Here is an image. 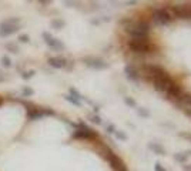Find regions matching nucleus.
I'll return each mask as SVG.
<instances>
[{
    "instance_id": "obj_1",
    "label": "nucleus",
    "mask_w": 191,
    "mask_h": 171,
    "mask_svg": "<svg viewBox=\"0 0 191 171\" xmlns=\"http://www.w3.org/2000/svg\"><path fill=\"white\" fill-rule=\"evenodd\" d=\"M127 47L134 54H153L158 53V47L154 43H151L150 39H128Z\"/></svg>"
},
{
    "instance_id": "obj_2",
    "label": "nucleus",
    "mask_w": 191,
    "mask_h": 171,
    "mask_svg": "<svg viewBox=\"0 0 191 171\" xmlns=\"http://www.w3.org/2000/svg\"><path fill=\"white\" fill-rule=\"evenodd\" d=\"M150 29L151 24L148 20L140 19L134 20L133 24L126 27V31L130 36V39H150Z\"/></svg>"
},
{
    "instance_id": "obj_3",
    "label": "nucleus",
    "mask_w": 191,
    "mask_h": 171,
    "mask_svg": "<svg viewBox=\"0 0 191 171\" xmlns=\"http://www.w3.org/2000/svg\"><path fill=\"white\" fill-rule=\"evenodd\" d=\"M71 137H73L74 140H87V141H96L97 138H99V134H97V131L91 130V128L89 127V126L86 124V123L83 121H79L77 124V128L73 131V134H71Z\"/></svg>"
},
{
    "instance_id": "obj_4",
    "label": "nucleus",
    "mask_w": 191,
    "mask_h": 171,
    "mask_svg": "<svg viewBox=\"0 0 191 171\" xmlns=\"http://www.w3.org/2000/svg\"><path fill=\"white\" fill-rule=\"evenodd\" d=\"M151 84L154 86V88L158 91L160 94H163V96H166V93H167V90H168L171 86H173L176 81L173 80V78L170 77V74L168 73H163V74H160V76H156V77H151L150 80Z\"/></svg>"
},
{
    "instance_id": "obj_5",
    "label": "nucleus",
    "mask_w": 191,
    "mask_h": 171,
    "mask_svg": "<svg viewBox=\"0 0 191 171\" xmlns=\"http://www.w3.org/2000/svg\"><path fill=\"white\" fill-rule=\"evenodd\" d=\"M20 17H7L0 23V37H9L20 30Z\"/></svg>"
},
{
    "instance_id": "obj_6",
    "label": "nucleus",
    "mask_w": 191,
    "mask_h": 171,
    "mask_svg": "<svg viewBox=\"0 0 191 171\" xmlns=\"http://www.w3.org/2000/svg\"><path fill=\"white\" fill-rule=\"evenodd\" d=\"M166 9L173 19L191 20V4H171Z\"/></svg>"
},
{
    "instance_id": "obj_7",
    "label": "nucleus",
    "mask_w": 191,
    "mask_h": 171,
    "mask_svg": "<svg viewBox=\"0 0 191 171\" xmlns=\"http://www.w3.org/2000/svg\"><path fill=\"white\" fill-rule=\"evenodd\" d=\"M151 19L158 26H168L173 23V17L167 12L166 7H160V9H153L151 10Z\"/></svg>"
},
{
    "instance_id": "obj_8",
    "label": "nucleus",
    "mask_w": 191,
    "mask_h": 171,
    "mask_svg": "<svg viewBox=\"0 0 191 171\" xmlns=\"http://www.w3.org/2000/svg\"><path fill=\"white\" fill-rule=\"evenodd\" d=\"M47 115H56L54 110L49 109V107H37L34 106L33 109H29L27 110V117L29 121H36V120H41L43 117H47Z\"/></svg>"
},
{
    "instance_id": "obj_9",
    "label": "nucleus",
    "mask_w": 191,
    "mask_h": 171,
    "mask_svg": "<svg viewBox=\"0 0 191 171\" xmlns=\"http://www.w3.org/2000/svg\"><path fill=\"white\" fill-rule=\"evenodd\" d=\"M41 37H43L44 43H46L50 49L57 50V51H60V50H64V43H63L62 40H59V39L53 37L49 31H43V33H41Z\"/></svg>"
},
{
    "instance_id": "obj_10",
    "label": "nucleus",
    "mask_w": 191,
    "mask_h": 171,
    "mask_svg": "<svg viewBox=\"0 0 191 171\" xmlns=\"http://www.w3.org/2000/svg\"><path fill=\"white\" fill-rule=\"evenodd\" d=\"M83 63L87 66V67L93 68V70H104V68L108 67V64L104 61V60L99 59V57H91V56H87L83 57Z\"/></svg>"
},
{
    "instance_id": "obj_11",
    "label": "nucleus",
    "mask_w": 191,
    "mask_h": 171,
    "mask_svg": "<svg viewBox=\"0 0 191 171\" xmlns=\"http://www.w3.org/2000/svg\"><path fill=\"white\" fill-rule=\"evenodd\" d=\"M124 73H126L127 78H128L130 81H134V83H139V81H140L141 74H140L139 68H137L134 64H131V63L126 64V67H124Z\"/></svg>"
},
{
    "instance_id": "obj_12",
    "label": "nucleus",
    "mask_w": 191,
    "mask_h": 171,
    "mask_svg": "<svg viewBox=\"0 0 191 171\" xmlns=\"http://www.w3.org/2000/svg\"><path fill=\"white\" fill-rule=\"evenodd\" d=\"M47 63H49L50 67L53 68H68V60L66 57L62 56H56V57H49L47 59Z\"/></svg>"
},
{
    "instance_id": "obj_13",
    "label": "nucleus",
    "mask_w": 191,
    "mask_h": 171,
    "mask_svg": "<svg viewBox=\"0 0 191 171\" xmlns=\"http://www.w3.org/2000/svg\"><path fill=\"white\" fill-rule=\"evenodd\" d=\"M107 161H108V164H110V167L113 168L114 171H124L126 170V164H124V161L120 158V157L114 152V154H111L110 157L107 158Z\"/></svg>"
},
{
    "instance_id": "obj_14",
    "label": "nucleus",
    "mask_w": 191,
    "mask_h": 171,
    "mask_svg": "<svg viewBox=\"0 0 191 171\" xmlns=\"http://www.w3.org/2000/svg\"><path fill=\"white\" fill-rule=\"evenodd\" d=\"M148 148L153 150V152H156L158 156H164V154H166V150H164L158 143H150L148 144Z\"/></svg>"
},
{
    "instance_id": "obj_15",
    "label": "nucleus",
    "mask_w": 191,
    "mask_h": 171,
    "mask_svg": "<svg viewBox=\"0 0 191 171\" xmlns=\"http://www.w3.org/2000/svg\"><path fill=\"white\" fill-rule=\"evenodd\" d=\"M50 24H52L53 29H56V30H60V29H63L66 26V22L63 19H53Z\"/></svg>"
},
{
    "instance_id": "obj_16",
    "label": "nucleus",
    "mask_w": 191,
    "mask_h": 171,
    "mask_svg": "<svg viewBox=\"0 0 191 171\" xmlns=\"http://www.w3.org/2000/svg\"><path fill=\"white\" fill-rule=\"evenodd\" d=\"M6 50H7V51H10V53H13V54H17L19 51H20V50H19L17 43H13V41H10V43L6 44Z\"/></svg>"
},
{
    "instance_id": "obj_17",
    "label": "nucleus",
    "mask_w": 191,
    "mask_h": 171,
    "mask_svg": "<svg viewBox=\"0 0 191 171\" xmlns=\"http://www.w3.org/2000/svg\"><path fill=\"white\" fill-rule=\"evenodd\" d=\"M188 158V152H177V154H174V160L178 163H185Z\"/></svg>"
},
{
    "instance_id": "obj_18",
    "label": "nucleus",
    "mask_w": 191,
    "mask_h": 171,
    "mask_svg": "<svg viewBox=\"0 0 191 171\" xmlns=\"http://www.w3.org/2000/svg\"><path fill=\"white\" fill-rule=\"evenodd\" d=\"M0 64L3 66V67L9 68V67H12V66H13V61H12V59H10L9 56H3L2 59H0Z\"/></svg>"
},
{
    "instance_id": "obj_19",
    "label": "nucleus",
    "mask_w": 191,
    "mask_h": 171,
    "mask_svg": "<svg viewBox=\"0 0 191 171\" xmlns=\"http://www.w3.org/2000/svg\"><path fill=\"white\" fill-rule=\"evenodd\" d=\"M68 91H70V96H71V97H74V99L80 100V101L84 99V97H83V94H81V93H79V91L76 90V88H74V87H70V88H68Z\"/></svg>"
},
{
    "instance_id": "obj_20",
    "label": "nucleus",
    "mask_w": 191,
    "mask_h": 171,
    "mask_svg": "<svg viewBox=\"0 0 191 171\" xmlns=\"http://www.w3.org/2000/svg\"><path fill=\"white\" fill-rule=\"evenodd\" d=\"M64 99L67 100L68 103H71L73 106H77V107H80V106H81V101H80V100H77V99H74V97H71L70 94H67V96H64Z\"/></svg>"
},
{
    "instance_id": "obj_21",
    "label": "nucleus",
    "mask_w": 191,
    "mask_h": 171,
    "mask_svg": "<svg viewBox=\"0 0 191 171\" xmlns=\"http://www.w3.org/2000/svg\"><path fill=\"white\" fill-rule=\"evenodd\" d=\"M114 136H116V138L120 140V141H126L127 140V134L124 133V131H121V130H116V131H114Z\"/></svg>"
},
{
    "instance_id": "obj_22",
    "label": "nucleus",
    "mask_w": 191,
    "mask_h": 171,
    "mask_svg": "<svg viewBox=\"0 0 191 171\" xmlns=\"http://www.w3.org/2000/svg\"><path fill=\"white\" fill-rule=\"evenodd\" d=\"M22 94H23V97H31L34 94V90L27 87V86H25V87L22 88Z\"/></svg>"
},
{
    "instance_id": "obj_23",
    "label": "nucleus",
    "mask_w": 191,
    "mask_h": 171,
    "mask_svg": "<svg viewBox=\"0 0 191 171\" xmlns=\"http://www.w3.org/2000/svg\"><path fill=\"white\" fill-rule=\"evenodd\" d=\"M124 103H126L128 107H131V109H136V107H137L136 100L131 99V97H124Z\"/></svg>"
},
{
    "instance_id": "obj_24",
    "label": "nucleus",
    "mask_w": 191,
    "mask_h": 171,
    "mask_svg": "<svg viewBox=\"0 0 191 171\" xmlns=\"http://www.w3.org/2000/svg\"><path fill=\"white\" fill-rule=\"evenodd\" d=\"M34 74H36V72H34V70H29V72L22 73V78H23V80H30Z\"/></svg>"
},
{
    "instance_id": "obj_25",
    "label": "nucleus",
    "mask_w": 191,
    "mask_h": 171,
    "mask_svg": "<svg viewBox=\"0 0 191 171\" xmlns=\"http://www.w3.org/2000/svg\"><path fill=\"white\" fill-rule=\"evenodd\" d=\"M89 118H90V121L94 123V124H101V118H100V115H97V114H90Z\"/></svg>"
},
{
    "instance_id": "obj_26",
    "label": "nucleus",
    "mask_w": 191,
    "mask_h": 171,
    "mask_svg": "<svg viewBox=\"0 0 191 171\" xmlns=\"http://www.w3.org/2000/svg\"><path fill=\"white\" fill-rule=\"evenodd\" d=\"M137 114L139 115H141V117H144V118H148L150 117V111H148L147 109H137Z\"/></svg>"
},
{
    "instance_id": "obj_27",
    "label": "nucleus",
    "mask_w": 191,
    "mask_h": 171,
    "mask_svg": "<svg viewBox=\"0 0 191 171\" xmlns=\"http://www.w3.org/2000/svg\"><path fill=\"white\" fill-rule=\"evenodd\" d=\"M19 41H20V43H29V41H30V37H29L27 34H20V36H19Z\"/></svg>"
},
{
    "instance_id": "obj_28",
    "label": "nucleus",
    "mask_w": 191,
    "mask_h": 171,
    "mask_svg": "<svg viewBox=\"0 0 191 171\" xmlns=\"http://www.w3.org/2000/svg\"><path fill=\"white\" fill-rule=\"evenodd\" d=\"M106 131H107L108 134H114V131H116V127H114V124L106 126Z\"/></svg>"
},
{
    "instance_id": "obj_29",
    "label": "nucleus",
    "mask_w": 191,
    "mask_h": 171,
    "mask_svg": "<svg viewBox=\"0 0 191 171\" xmlns=\"http://www.w3.org/2000/svg\"><path fill=\"white\" fill-rule=\"evenodd\" d=\"M154 171H166V170H164V167L160 164V163H157V164L154 165Z\"/></svg>"
},
{
    "instance_id": "obj_30",
    "label": "nucleus",
    "mask_w": 191,
    "mask_h": 171,
    "mask_svg": "<svg viewBox=\"0 0 191 171\" xmlns=\"http://www.w3.org/2000/svg\"><path fill=\"white\" fill-rule=\"evenodd\" d=\"M181 137H184V138H187V140H190L191 141V134H185V133H181L180 134Z\"/></svg>"
},
{
    "instance_id": "obj_31",
    "label": "nucleus",
    "mask_w": 191,
    "mask_h": 171,
    "mask_svg": "<svg viewBox=\"0 0 191 171\" xmlns=\"http://www.w3.org/2000/svg\"><path fill=\"white\" fill-rule=\"evenodd\" d=\"M183 171H191V164H187L183 167Z\"/></svg>"
},
{
    "instance_id": "obj_32",
    "label": "nucleus",
    "mask_w": 191,
    "mask_h": 171,
    "mask_svg": "<svg viewBox=\"0 0 191 171\" xmlns=\"http://www.w3.org/2000/svg\"><path fill=\"white\" fill-rule=\"evenodd\" d=\"M126 4H137L136 0H131V2H126Z\"/></svg>"
}]
</instances>
